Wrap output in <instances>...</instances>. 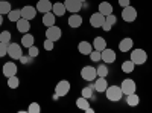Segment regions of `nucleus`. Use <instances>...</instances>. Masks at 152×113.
Here are the masks:
<instances>
[{
	"instance_id": "cd10ccee",
	"label": "nucleus",
	"mask_w": 152,
	"mask_h": 113,
	"mask_svg": "<svg viewBox=\"0 0 152 113\" xmlns=\"http://www.w3.org/2000/svg\"><path fill=\"white\" fill-rule=\"evenodd\" d=\"M134 69H135V64L131 61V60H128V61H123L122 63V70L125 72V73H132L134 72Z\"/></svg>"
},
{
	"instance_id": "9d476101",
	"label": "nucleus",
	"mask_w": 152,
	"mask_h": 113,
	"mask_svg": "<svg viewBox=\"0 0 152 113\" xmlns=\"http://www.w3.org/2000/svg\"><path fill=\"white\" fill-rule=\"evenodd\" d=\"M105 23V16L100 14V12H94V14H91L90 17V24L93 28H102V24Z\"/></svg>"
},
{
	"instance_id": "0eeeda50",
	"label": "nucleus",
	"mask_w": 152,
	"mask_h": 113,
	"mask_svg": "<svg viewBox=\"0 0 152 113\" xmlns=\"http://www.w3.org/2000/svg\"><path fill=\"white\" fill-rule=\"evenodd\" d=\"M120 89H122L123 95H129V93H134V92L137 90V84H135V81H134V80L126 78V80H123V81H122Z\"/></svg>"
},
{
	"instance_id": "a211bd4d",
	"label": "nucleus",
	"mask_w": 152,
	"mask_h": 113,
	"mask_svg": "<svg viewBox=\"0 0 152 113\" xmlns=\"http://www.w3.org/2000/svg\"><path fill=\"white\" fill-rule=\"evenodd\" d=\"M132 44H134V41H132L131 37H125V38L119 43L120 52H128V51H131V49H132Z\"/></svg>"
},
{
	"instance_id": "c85d7f7f",
	"label": "nucleus",
	"mask_w": 152,
	"mask_h": 113,
	"mask_svg": "<svg viewBox=\"0 0 152 113\" xmlns=\"http://www.w3.org/2000/svg\"><path fill=\"white\" fill-rule=\"evenodd\" d=\"M96 70H97V77H107V75H108V66L105 64V63H102V64H99L97 67H96Z\"/></svg>"
},
{
	"instance_id": "72a5a7b5",
	"label": "nucleus",
	"mask_w": 152,
	"mask_h": 113,
	"mask_svg": "<svg viewBox=\"0 0 152 113\" xmlns=\"http://www.w3.org/2000/svg\"><path fill=\"white\" fill-rule=\"evenodd\" d=\"M41 112V107L38 103H31L29 107H28V113H40Z\"/></svg>"
},
{
	"instance_id": "1a4fd4ad",
	"label": "nucleus",
	"mask_w": 152,
	"mask_h": 113,
	"mask_svg": "<svg viewBox=\"0 0 152 113\" xmlns=\"http://www.w3.org/2000/svg\"><path fill=\"white\" fill-rule=\"evenodd\" d=\"M69 92H70V83L67 80L59 81L55 87V93L58 96H66V95H69Z\"/></svg>"
},
{
	"instance_id": "aec40b11",
	"label": "nucleus",
	"mask_w": 152,
	"mask_h": 113,
	"mask_svg": "<svg viewBox=\"0 0 152 113\" xmlns=\"http://www.w3.org/2000/svg\"><path fill=\"white\" fill-rule=\"evenodd\" d=\"M81 24H82V17L79 16V12H78V14H72L69 17V26L70 28L76 29V28H79Z\"/></svg>"
},
{
	"instance_id": "c03bdc74",
	"label": "nucleus",
	"mask_w": 152,
	"mask_h": 113,
	"mask_svg": "<svg viewBox=\"0 0 152 113\" xmlns=\"http://www.w3.org/2000/svg\"><path fill=\"white\" fill-rule=\"evenodd\" d=\"M2 23H3V17H2V14H0V26H2Z\"/></svg>"
},
{
	"instance_id": "f704fd0d",
	"label": "nucleus",
	"mask_w": 152,
	"mask_h": 113,
	"mask_svg": "<svg viewBox=\"0 0 152 113\" xmlns=\"http://www.w3.org/2000/svg\"><path fill=\"white\" fill-rule=\"evenodd\" d=\"M93 87L91 86H88V87H84V89H82V96L84 98H88V99H90L91 96H93Z\"/></svg>"
},
{
	"instance_id": "e433bc0d",
	"label": "nucleus",
	"mask_w": 152,
	"mask_h": 113,
	"mask_svg": "<svg viewBox=\"0 0 152 113\" xmlns=\"http://www.w3.org/2000/svg\"><path fill=\"white\" fill-rule=\"evenodd\" d=\"M43 47H44V51H52V49L55 47V41H52V40L46 38V41H44Z\"/></svg>"
},
{
	"instance_id": "f257e3e1",
	"label": "nucleus",
	"mask_w": 152,
	"mask_h": 113,
	"mask_svg": "<svg viewBox=\"0 0 152 113\" xmlns=\"http://www.w3.org/2000/svg\"><path fill=\"white\" fill-rule=\"evenodd\" d=\"M105 95H107V99L111 103H117L122 99L123 96V92L120 89V86H108L107 90H105Z\"/></svg>"
},
{
	"instance_id": "4468645a",
	"label": "nucleus",
	"mask_w": 152,
	"mask_h": 113,
	"mask_svg": "<svg viewBox=\"0 0 152 113\" xmlns=\"http://www.w3.org/2000/svg\"><path fill=\"white\" fill-rule=\"evenodd\" d=\"M93 84H94V90L99 92V93H105L107 87H108V83H107V80H105L104 77H97V78L93 81Z\"/></svg>"
},
{
	"instance_id": "c756f323",
	"label": "nucleus",
	"mask_w": 152,
	"mask_h": 113,
	"mask_svg": "<svg viewBox=\"0 0 152 113\" xmlns=\"http://www.w3.org/2000/svg\"><path fill=\"white\" fill-rule=\"evenodd\" d=\"M20 86V80L17 78V75H14V77H9L8 78V87L9 89H17V87Z\"/></svg>"
},
{
	"instance_id": "4be33fe9",
	"label": "nucleus",
	"mask_w": 152,
	"mask_h": 113,
	"mask_svg": "<svg viewBox=\"0 0 152 113\" xmlns=\"http://www.w3.org/2000/svg\"><path fill=\"white\" fill-rule=\"evenodd\" d=\"M105 47H107V40L104 38V37H96V38L93 40V49L102 52Z\"/></svg>"
},
{
	"instance_id": "b1692460",
	"label": "nucleus",
	"mask_w": 152,
	"mask_h": 113,
	"mask_svg": "<svg viewBox=\"0 0 152 113\" xmlns=\"http://www.w3.org/2000/svg\"><path fill=\"white\" fill-rule=\"evenodd\" d=\"M126 104H128L129 107H135L140 104V96H138L135 92L134 93H129V95H126Z\"/></svg>"
},
{
	"instance_id": "ddd939ff",
	"label": "nucleus",
	"mask_w": 152,
	"mask_h": 113,
	"mask_svg": "<svg viewBox=\"0 0 152 113\" xmlns=\"http://www.w3.org/2000/svg\"><path fill=\"white\" fill-rule=\"evenodd\" d=\"M100 54H102V63H105V64H111V63L116 61V52H114L113 49L105 47Z\"/></svg>"
},
{
	"instance_id": "423d86ee",
	"label": "nucleus",
	"mask_w": 152,
	"mask_h": 113,
	"mask_svg": "<svg viewBox=\"0 0 152 113\" xmlns=\"http://www.w3.org/2000/svg\"><path fill=\"white\" fill-rule=\"evenodd\" d=\"M8 55H9L12 60H20V58H21V55H23L21 44H17V43H9V44H8Z\"/></svg>"
},
{
	"instance_id": "2f4dec72",
	"label": "nucleus",
	"mask_w": 152,
	"mask_h": 113,
	"mask_svg": "<svg viewBox=\"0 0 152 113\" xmlns=\"http://www.w3.org/2000/svg\"><path fill=\"white\" fill-rule=\"evenodd\" d=\"M0 41L9 44V43H11V32L6 31V29H3L2 32H0Z\"/></svg>"
},
{
	"instance_id": "2eb2a0df",
	"label": "nucleus",
	"mask_w": 152,
	"mask_h": 113,
	"mask_svg": "<svg viewBox=\"0 0 152 113\" xmlns=\"http://www.w3.org/2000/svg\"><path fill=\"white\" fill-rule=\"evenodd\" d=\"M52 2L50 0H38V3H37V11L38 12H41V14H46V12L49 11H52Z\"/></svg>"
},
{
	"instance_id": "7c9ffc66",
	"label": "nucleus",
	"mask_w": 152,
	"mask_h": 113,
	"mask_svg": "<svg viewBox=\"0 0 152 113\" xmlns=\"http://www.w3.org/2000/svg\"><path fill=\"white\" fill-rule=\"evenodd\" d=\"M12 8H11V3L9 2H2V0H0V14L2 16H8V12L11 11Z\"/></svg>"
},
{
	"instance_id": "ea45409f",
	"label": "nucleus",
	"mask_w": 152,
	"mask_h": 113,
	"mask_svg": "<svg viewBox=\"0 0 152 113\" xmlns=\"http://www.w3.org/2000/svg\"><path fill=\"white\" fill-rule=\"evenodd\" d=\"M31 60H32V57H31V55H21V58H20L18 61H20V63H23V64H29Z\"/></svg>"
},
{
	"instance_id": "412c9836",
	"label": "nucleus",
	"mask_w": 152,
	"mask_h": 113,
	"mask_svg": "<svg viewBox=\"0 0 152 113\" xmlns=\"http://www.w3.org/2000/svg\"><path fill=\"white\" fill-rule=\"evenodd\" d=\"M52 12L56 16V17H61V16H64L66 12H67V9H66V5L62 3V2H56V3H53V6H52Z\"/></svg>"
},
{
	"instance_id": "37998d69",
	"label": "nucleus",
	"mask_w": 152,
	"mask_h": 113,
	"mask_svg": "<svg viewBox=\"0 0 152 113\" xmlns=\"http://www.w3.org/2000/svg\"><path fill=\"white\" fill-rule=\"evenodd\" d=\"M85 112H87V113H94V110H93V109H91V107H88V109H87V110H85Z\"/></svg>"
},
{
	"instance_id": "58836bf2",
	"label": "nucleus",
	"mask_w": 152,
	"mask_h": 113,
	"mask_svg": "<svg viewBox=\"0 0 152 113\" xmlns=\"http://www.w3.org/2000/svg\"><path fill=\"white\" fill-rule=\"evenodd\" d=\"M5 55H8V44L0 41V58L5 57Z\"/></svg>"
},
{
	"instance_id": "4c0bfd02",
	"label": "nucleus",
	"mask_w": 152,
	"mask_h": 113,
	"mask_svg": "<svg viewBox=\"0 0 152 113\" xmlns=\"http://www.w3.org/2000/svg\"><path fill=\"white\" fill-rule=\"evenodd\" d=\"M105 21H107L108 24H111V26H114V24L117 23V18L114 17V12H113V14H110V16H107V17H105Z\"/></svg>"
},
{
	"instance_id": "473e14b6",
	"label": "nucleus",
	"mask_w": 152,
	"mask_h": 113,
	"mask_svg": "<svg viewBox=\"0 0 152 113\" xmlns=\"http://www.w3.org/2000/svg\"><path fill=\"white\" fill-rule=\"evenodd\" d=\"M88 57H90V60H91L93 63H97V61L102 60V54H100V51H96V49H93L91 54L88 55Z\"/></svg>"
},
{
	"instance_id": "6e6552de",
	"label": "nucleus",
	"mask_w": 152,
	"mask_h": 113,
	"mask_svg": "<svg viewBox=\"0 0 152 113\" xmlns=\"http://www.w3.org/2000/svg\"><path fill=\"white\" fill-rule=\"evenodd\" d=\"M66 9L70 14H78V12L82 9V2L81 0H64Z\"/></svg>"
},
{
	"instance_id": "f8f14e48",
	"label": "nucleus",
	"mask_w": 152,
	"mask_h": 113,
	"mask_svg": "<svg viewBox=\"0 0 152 113\" xmlns=\"http://www.w3.org/2000/svg\"><path fill=\"white\" fill-rule=\"evenodd\" d=\"M21 17L23 18H28V20H34L35 17H37V8H34V6H31V5H26V6H23L21 9Z\"/></svg>"
},
{
	"instance_id": "79ce46f5",
	"label": "nucleus",
	"mask_w": 152,
	"mask_h": 113,
	"mask_svg": "<svg viewBox=\"0 0 152 113\" xmlns=\"http://www.w3.org/2000/svg\"><path fill=\"white\" fill-rule=\"evenodd\" d=\"M102 29H104V31H105V32H110V31H111V29H113V26H111V24H108V23H107V21H105V23H104V24H102Z\"/></svg>"
},
{
	"instance_id": "f3484780",
	"label": "nucleus",
	"mask_w": 152,
	"mask_h": 113,
	"mask_svg": "<svg viewBox=\"0 0 152 113\" xmlns=\"http://www.w3.org/2000/svg\"><path fill=\"white\" fill-rule=\"evenodd\" d=\"M78 51H79V54H82V55H90L91 51H93V44L88 43V41H85V40H82V41H79V44H78Z\"/></svg>"
},
{
	"instance_id": "bb28decb",
	"label": "nucleus",
	"mask_w": 152,
	"mask_h": 113,
	"mask_svg": "<svg viewBox=\"0 0 152 113\" xmlns=\"http://www.w3.org/2000/svg\"><path fill=\"white\" fill-rule=\"evenodd\" d=\"M76 107L85 112L88 107H90V103H88V98H84V96L78 98V99H76Z\"/></svg>"
},
{
	"instance_id": "5701e85b",
	"label": "nucleus",
	"mask_w": 152,
	"mask_h": 113,
	"mask_svg": "<svg viewBox=\"0 0 152 113\" xmlns=\"http://www.w3.org/2000/svg\"><path fill=\"white\" fill-rule=\"evenodd\" d=\"M99 12H100V14H104L105 17L110 16V14H113V5H111L110 2H100V5H99Z\"/></svg>"
},
{
	"instance_id": "f03ea898",
	"label": "nucleus",
	"mask_w": 152,
	"mask_h": 113,
	"mask_svg": "<svg viewBox=\"0 0 152 113\" xmlns=\"http://www.w3.org/2000/svg\"><path fill=\"white\" fill-rule=\"evenodd\" d=\"M131 61L134 63L135 66L145 64V63L148 61V54H146V51H145V49H140V47L134 49V51L131 52Z\"/></svg>"
},
{
	"instance_id": "7ed1b4c3",
	"label": "nucleus",
	"mask_w": 152,
	"mask_h": 113,
	"mask_svg": "<svg viewBox=\"0 0 152 113\" xmlns=\"http://www.w3.org/2000/svg\"><path fill=\"white\" fill-rule=\"evenodd\" d=\"M81 77H82V80H85L88 83H93L97 78V70L94 66H84L81 69Z\"/></svg>"
},
{
	"instance_id": "a19ab883",
	"label": "nucleus",
	"mask_w": 152,
	"mask_h": 113,
	"mask_svg": "<svg viewBox=\"0 0 152 113\" xmlns=\"http://www.w3.org/2000/svg\"><path fill=\"white\" fill-rule=\"evenodd\" d=\"M119 5H120L122 8H125V6H129V5H131V0H119Z\"/></svg>"
},
{
	"instance_id": "c9c22d12",
	"label": "nucleus",
	"mask_w": 152,
	"mask_h": 113,
	"mask_svg": "<svg viewBox=\"0 0 152 113\" xmlns=\"http://www.w3.org/2000/svg\"><path fill=\"white\" fill-rule=\"evenodd\" d=\"M38 54H40V51H38V47L34 44V46H31V47H28V55H31L32 58H35V57H38Z\"/></svg>"
},
{
	"instance_id": "39448f33",
	"label": "nucleus",
	"mask_w": 152,
	"mask_h": 113,
	"mask_svg": "<svg viewBox=\"0 0 152 113\" xmlns=\"http://www.w3.org/2000/svg\"><path fill=\"white\" fill-rule=\"evenodd\" d=\"M61 35H62V31L59 26H56V24H53V26H49L46 29V38L49 40H52V41H58L61 38Z\"/></svg>"
},
{
	"instance_id": "20e7f679",
	"label": "nucleus",
	"mask_w": 152,
	"mask_h": 113,
	"mask_svg": "<svg viewBox=\"0 0 152 113\" xmlns=\"http://www.w3.org/2000/svg\"><path fill=\"white\" fill-rule=\"evenodd\" d=\"M122 18L125 20V21H128V23H132V21H135L137 20V9L134 8V6H125L123 9H122Z\"/></svg>"
},
{
	"instance_id": "dca6fc26",
	"label": "nucleus",
	"mask_w": 152,
	"mask_h": 113,
	"mask_svg": "<svg viewBox=\"0 0 152 113\" xmlns=\"http://www.w3.org/2000/svg\"><path fill=\"white\" fill-rule=\"evenodd\" d=\"M17 23V31L18 32H21V34H26V32H29V29H31V20H28V18H20L18 21H15Z\"/></svg>"
},
{
	"instance_id": "a878e982",
	"label": "nucleus",
	"mask_w": 152,
	"mask_h": 113,
	"mask_svg": "<svg viewBox=\"0 0 152 113\" xmlns=\"http://www.w3.org/2000/svg\"><path fill=\"white\" fill-rule=\"evenodd\" d=\"M21 18V11L20 9H11L8 12V20L9 21H18Z\"/></svg>"
},
{
	"instance_id": "6ab92c4d",
	"label": "nucleus",
	"mask_w": 152,
	"mask_h": 113,
	"mask_svg": "<svg viewBox=\"0 0 152 113\" xmlns=\"http://www.w3.org/2000/svg\"><path fill=\"white\" fill-rule=\"evenodd\" d=\"M55 20H56V16L53 14L52 11H49V12H46V14H43V24H44L46 28L53 26V24H55Z\"/></svg>"
},
{
	"instance_id": "9b49d317",
	"label": "nucleus",
	"mask_w": 152,
	"mask_h": 113,
	"mask_svg": "<svg viewBox=\"0 0 152 113\" xmlns=\"http://www.w3.org/2000/svg\"><path fill=\"white\" fill-rule=\"evenodd\" d=\"M2 72H3V75H5L6 78L17 75V66H15V63H14V61H8V63H5Z\"/></svg>"
},
{
	"instance_id": "393cba45",
	"label": "nucleus",
	"mask_w": 152,
	"mask_h": 113,
	"mask_svg": "<svg viewBox=\"0 0 152 113\" xmlns=\"http://www.w3.org/2000/svg\"><path fill=\"white\" fill-rule=\"evenodd\" d=\"M34 41H35V38H34L32 34H29V32L23 34V38H21V46H23V47H31V46H34Z\"/></svg>"
}]
</instances>
